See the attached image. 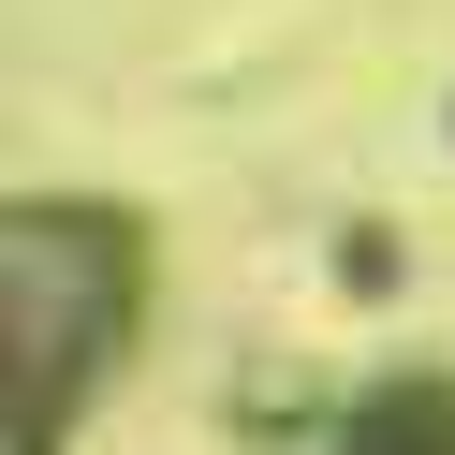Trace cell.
Listing matches in <instances>:
<instances>
[{"mask_svg": "<svg viewBox=\"0 0 455 455\" xmlns=\"http://www.w3.org/2000/svg\"><path fill=\"white\" fill-rule=\"evenodd\" d=\"M353 455H455V396L426 382V396H396V411H367V441Z\"/></svg>", "mask_w": 455, "mask_h": 455, "instance_id": "cell-1", "label": "cell"}]
</instances>
